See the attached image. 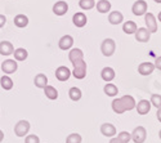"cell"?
Wrapping results in <instances>:
<instances>
[{
	"instance_id": "1",
	"label": "cell",
	"mask_w": 161,
	"mask_h": 143,
	"mask_svg": "<svg viewBox=\"0 0 161 143\" xmlns=\"http://www.w3.org/2000/svg\"><path fill=\"white\" fill-rule=\"evenodd\" d=\"M137 102L131 96H124L121 98H116L112 101V110L115 113L121 115L126 111H131L133 108H136Z\"/></svg>"
},
{
	"instance_id": "2",
	"label": "cell",
	"mask_w": 161,
	"mask_h": 143,
	"mask_svg": "<svg viewBox=\"0 0 161 143\" xmlns=\"http://www.w3.org/2000/svg\"><path fill=\"white\" fill-rule=\"evenodd\" d=\"M72 66H74L72 75L77 80H83L86 76V62H84V59H79L72 62Z\"/></svg>"
},
{
	"instance_id": "3",
	"label": "cell",
	"mask_w": 161,
	"mask_h": 143,
	"mask_svg": "<svg viewBox=\"0 0 161 143\" xmlns=\"http://www.w3.org/2000/svg\"><path fill=\"white\" fill-rule=\"evenodd\" d=\"M115 50H116V43H115L114 39L107 37V39H104V40L102 41V44H101V52H102V54L104 57L114 56Z\"/></svg>"
},
{
	"instance_id": "4",
	"label": "cell",
	"mask_w": 161,
	"mask_h": 143,
	"mask_svg": "<svg viewBox=\"0 0 161 143\" xmlns=\"http://www.w3.org/2000/svg\"><path fill=\"white\" fill-rule=\"evenodd\" d=\"M30 132V123L27 120H19L14 125V134L17 137H26Z\"/></svg>"
},
{
	"instance_id": "5",
	"label": "cell",
	"mask_w": 161,
	"mask_h": 143,
	"mask_svg": "<svg viewBox=\"0 0 161 143\" xmlns=\"http://www.w3.org/2000/svg\"><path fill=\"white\" fill-rule=\"evenodd\" d=\"M147 138V130L144 126H137L131 133V140L134 143H144Z\"/></svg>"
},
{
	"instance_id": "6",
	"label": "cell",
	"mask_w": 161,
	"mask_h": 143,
	"mask_svg": "<svg viewBox=\"0 0 161 143\" xmlns=\"http://www.w3.org/2000/svg\"><path fill=\"white\" fill-rule=\"evenodd\" d=\"M0 69L3 70V72L5 75H10V74H14L18 69V64L16 59H5L4 62H2L0 64Z\"/></svg>"
},
{
	"instance_id": "7",
	"label": "cell",
	"mask_w": 161,
	"mask_h": 143,
	"mask_svg": "<svg viewBox=\"0 0 161 143\" xmlns=\"http://www.w3.org/2000/svg\"><path fill=\"white\" fill-rule=\"evenodd\" d=\"M147 9H148V5L144 0H137L136 3L133 4L131 7V10H133V14L134 16H144L147 13Z\"/></svg>"
},
{
	"instance_id": "8",
	"label": "cell",
	"mask_w": 161,
	"mask_h": 143,
	"mask_svg": "<svg viewBox=\"0 0 161 143\" xmlns=\"http://www.w3.org/2000/svg\"><path fill=\"white\" fill-rule=\"evenodd\" d=\"M144 22H146V29L148 30L151 34L157 31V21L156 17L152 13H146L144 14Z\"/></svg>"
},
{
	"instance_id": "9",
	"label": "cell",
	"mask_w": 161,
	"mask_h": 143,
	"mask_svg": "<svg viewBox=\"0 0 161 143\" xmlns=\"http://www.w3.org/2000/svg\"><path fill=\"white\" fill-rule=\"evenodd\" d=\"M101 133H102L104 137H107V138H112V137L116 135L117 130H116V126H115L114 124H111V123H104V124L101 125Z\"/></svg>"
},
{
	"instance_id": "10",
	"label": "cell",
	"mask_w": 161,
	"mask_h": 143,
	"mask_svg": "<svg viewBox=\"0 0 161 143\" xmlns=\"http://www.w3.org/2000/svg\"><path fill=\"white\" fill-rule=\"evenodd\" d=\"M134 36H136V40L137 41H139V43H147L151 39V32L147 30L146 27H141V29H137Z\"/></svg>"
},
{
	"instance_id": "11",
	"label": "cell",
	"mask_w": 161,
	"mask_h": 143,
	"mask_svg": "<svg viewBox=\"0 0 161 143\" xmlns=\"http://www.w3.org/2000/svg\"><path fill=\"white\" fill-rule=\"evenodd\" d=\"M70 76H71V71H70L69 67L59 66L56 70V77H57V80H59V81H67L70 79Z\"/></svg>"
},
{
	"instance_id": "12",
	"label": "cell",
	"mask_w": 161,
	"mask_h": 143,
	"mask_svg": "<svg viewBox=\"0 0 161 143\" xmlns=\"http://www.w3.org/2000/svg\"><path fill=\"white\" fill-rule=\"evenodd\" d=\"M67 12H69V4L63 2V0H59V2H57L53 5V13L56 16H64Z\"/></svg>"
},
{
	"instance_id": "13",
	"label": "cell",
	"mask_w": 161,
	"mask_h": 143,
	"mask_svg": "<svg viewBox=\"0 0 161 143\" xmlns=\"http://www.w3.org/2000/svg\"><path fill=\"white\" fill-rule=\"evenodd\" d=\"M136 110L139 115H147L151 111V102L147 99H141L136 105Z\"/></svg>"
},
{
	"instance_id": "14",
	"label": "cell",
	"mask_w": 161,
	"mask_h": 143,
	"mask_svg": "<svg viewBox=\"0 0 161 143\" xmlns=\"http://www.w3.org/2000/svg\"><path fill=\"white\" fill-rule=\"evenodd\" d=\"M74 45V37L71 35H64L59 39V41H58V47L59 49L62 50H69L71 49Z\"/></svg>"
},
{
	"instance_id": "15",
	"label": "cell",
	"mask_w": 161,
	"mask_h": 143,
	"mask_svg": "<svg viewBox=\"0 0 161 143\" xmlns=\"http://www.w3.org/2000/svg\"><path fill=\"white\" fill-rule=\"evenodd\" d=\"M155 71V64L151 62H142L138 66V72L142 76H148Z\"/></svg>"
},
{
	"instance_id": "16",
	"label": "cell",
	"mask_w": 161,
	"mask_h": 143,
	"mask_svg": "<svg viewBox=\"0 0 161 143\" xmlns=\"http://www.w3.org/2000/svg\"><path fill=\"white\" fill-rule=\"evenodd\" d=\"M72 22H74V25L76 26V27L81 29V27H84V26L86 25L88 18H86V16L84 14L83 12H77V13H75L74 17H72Z\"/></svg>"
},
{
	"instance_id": "17",
	"label": "cell",
	"mask_w": 161,
	"mask_h": 143,
	"mask_svg": "<svg viewBox=\"0 0 161 143\" xmlns=\"http://www.w3.org/2000/svg\"><path fill=\"white\" fill-rule=\"evenodd\" d=\"M13 52H14V47H13V44L10 41H7V40L0 41V54L2 56L8 57V56L13 54Z\"/></svg>"
},
{
	"instance_id": "18",
	"label": "cell",
	"mask_w": 161,
	"mask_h": 143,
	"mask_svg": "<svg viewBox=\"0 0 161 143\" xmlns=\"http://www.w3.org/2000/svg\"><path fill=\"white\" fill-rule=\"evenodd\" d=\"M115 70L112 67H104L102 71H101V77L106 81V83H111L114 79H115Z\"/></svg>"
},
{
	"instance_id": "19",
	"label": "cell",
	"mask_w": 161,
	"mask_h": 143,
	"mask_svg": "<svg viewBox=\"0 0 161 143\" xmlns=\"http://www.w3.org/2000/svg\"><path fill=\"white\" fill-rule=\"evenodd\" d=\"M123 21H124V16H123L121 12L115 10V12H111L108 14V22L111 25H120Z\"/></svg>"
},
{
	"instance_id": "20",
	"label": "cell",
	"mask_w": 161,
	"mask_h": 143,
	"mask_svg": "<svg viewBox=\"0 0 161 143\" xmlns=\"http://www.w3.org/2000/svg\"><path fill=\"white\" fill-rule=\"evenodd\" d=\"M34 84L36 88H40V89H44L47 85H48V77L45 74H37L34 79Z\"/></svg>"
},
{
	"instance_id": "21",
	"label": "cell",
	"mask_w": 161,
	"mask_h": 143,
	"mask_svg": "<svg viewBox=\"0 0 161 143\" xmlns=\"http://www.w3.org/2000/svg\"><path fill=\"white\" fill-rule=\"evenodd\" d=\"M44 94L48 99L50 101H56L58 98V90L54 88V86H52V85H47L44 88Z\"/></svg>"
},
{
	"instance_id": "22",
	"label": "cell",
	"mask_w": 161,
	"mask_h": 143,
	"mask_svg": "<svg viewBox=\"0 0 161 143\" xmlns=\"http://www.w3.org/2000/svg\"><path fill=\"white\" fill-rule=\"evenodd\" d=\"M69 59L72 62L75 61H79V59H84V53H83V50L81 49H79V48H74L70 50V53H69Z\"/></svg>"
},
{
	"instance_id": "23",
	"label": "cell",
	"mask_w": 161,
	"mask_h": 143,
	"mask_svg": "<svg viewBox=\"0 0 161 143\" xmlns=\"http://www.w3.org/2000/svg\"><path fill=\"white\" fill-rule=\"evenodd\" d=\"M103 92H104L106 96H108V97H116L117 93H119V89H117V86L115 84L107 83L104 85V88H103Z\"/></svg>"
},
{
	"instance_id": "24",
	"label": "cell",
	"mask_w": 161,
	"mask_h": 143,
	"mask_svg": "<svg viewBox=\"0 0 161 143\" xmlns=\"http://www.w3.org/2000/svg\"><path fill=\"white\" fill-rule=\"evenodd\" d=\"M96 7H97V10L99 13H102V14H104V13H108L111 10V3L108 2V0H99Z\"/></svg>"
},
{
	"instance_id": "25",
	"label": "cell",
	"mask_w": 161,
	"mask_h": 143,
	"mask_svg": "<svg viewBox=\"0 0 161 143\" xmlns=\"http://www.w3.org/2000/svg\"><path fill=\"white\" fill-rule=\"evenodd\" d=\"M13 22H14V25L17 26V27L23 29V27H26V26L29 25V18H27V16H25V14H17L14 17V19H13Z\"/></svg>"
},
{
	"instance_id": "26",
	"label": "cell",
	"mask_w": 161,
	"mask_h": 143,
	"mask_svg": "<svg viewBox=\"0 0 161 143\" xmlns=\"http://www.w3.org/2000/svg\"><path fill=\"white\" fill-rule=\"evenodd\" d=\"M13 56H14V59L21 62V61H25L26 58L29 57V53L27 50H26L25 48H18V49H14V52H13Z\"/></svg>"
},
{
	"instance_id": "27",
	"label": "cell",
	"mask_w": 161,
	"mask_h": 143,
	"mask_svg": "<svg viewBox=\"0 0 161 143\" xmlns=\"http://www.w3.org/2000/svg\"><path fill=\"white\" fill-rule=\"evenodd\" d=\"M137 29H138V27H137V23L133 22V21H126V22L123 25V31H124L125 34H128V35L136 34Z\"/></svg>"
},
{
	"instance_id": "28",
	"label": "cell",
	"mask_w": 161,
	"mask_h": 143,
	"mask_svg": "<svg viewBox=\"0 0 161 143\" xmlns=\"http://www.w3.org/2000/svg\"><path fill=\"white\" fill-rule=\"evenodd\" d=\"M0 85H2V88L4 90H10L13 88V85H14V83H13V80L8 75H4V76L0 77Z\"/></svg>"
},
{
	"instance_id": "29",
	"label": "cell",
	"mask_w": 161,
	"mask_h": 143,
	"mask_svg": "<svg viewBox=\"0 0 161 143\" xmlns=\"http://www.w3.org/2000/svg\"><path fill=\"white\" fill-rule=\"evenodd\" d=\"M81 96H83L81 90H80L79 88H76V86H72V88L69 90V97H70V99L74 101V102L80 101V99H81Z\"/></svg>"
},
{
	"instance_id": "30",
	"label": "cell",
	"mask_w": 161,
	"mask_h": 143,
	"mask_svg": "<svg viewBox=\"0 0 161 143\" xmlns=\"http://www.w3.org/2000/svg\"><path fill=\"white\" fill-rule=\"evenodd\" d=\"M79 7L83 10H90L96 7L94 0H79Z\"/></svg>"
},
{
	"instance_id": "31",
	"label": "cell",
	"mask_w": 161,
	"mask_h": 143,
	"mask_svg": "<svg viewBox=\"0 0 161 143\" xmlns=\"http://www.w3.org/2000/svg\"><path fill=\"white\" fill-rule=\"evenodd\" d=\"M81 140L83 138L79 133H71L66 138V143H81Z\"/></svg>"
},
{
	"instance_id": "32",
	"label": "cell",
	"mask_w": 161,
	"mask_h": 143,
	"mask_svg": "<svg viewBox=\"0 0 161 143\" xmlns=\"http://www.w3.org/2000/svg\"><path fill=\"white\" fill-rule=\"evenodd\" d=\"M150 102H151V106L156 107L157 110L161 108V96L160 94H152Z\"/></svg>"
},
{
	"instance_id": "33",
	"label": "cell",
	"mask_w": 161,
	"mask_h": 143,
	"mask_svg": "<svg viewBox=\"0 0 161 143\" xmlns=\"http://www.w3.org/2000/svg\"><path fill=\"white\" fill-rule=\"evenodd\" d=\"M117 138L121 140L123 143H129V142L131 140V134L128 133V132H120V133L117 134Z\"/></svg>"
},
{
	"instance_id": "34",
	"label": "cell",
	"mask_w": 161,
	"mask_h": 143,
	"mask_svg": "<svg viewBox=\"0 0 161 143\" xmlns=\"http://www.w3.org/2000/svg\"><path fill=\"white\" fill-rule=\"evenodd\" d=\"M25 143H40V139L37 135L35 134H30V135H26L25 138Z\"/></svg>"
},
{
	"instance_id": "35",
	"label": "cell",
	"mask_w": 161,
	"mask_h": 143,
	"mask_svg": "<svg viewBox=\"0 0 161 143\" xmlns=\"http://www.w3.org/2000/svg\"><path fill=\"white\" fill-rule=\"evenodd\" d=\"M155 69H157V70H160L161 71V56L160 57H157L156 58V61H155Z\"/></svg>"
},
{
	"instance_id": "36",
	"label": "cell",
	"mask_w": 161,
	"mask_h": 143,
	"mask_svg": "<svg viewBox=\"0 0 161 143\" xmlns=\"http://www.w3.org/2000/svg\"><path fill=\"white\" fill-rule=\"evenodd\" d=\"M5 23H7V17L4 14H0V29L4 27Z\"/></svg>"
},
{
	"instance_id": "37",
	"label": "cell",
	"mask_w": 161,
	"mask_h": 143,
	"mask_svg": "<svg viewBox=\"0 0 161 143\" xmlns=\"http://www.w3.org/2000/svg\"><path fill=\"white\" fill-rule=\"evenodd\" d=\"M110 143H123V142L120 140V139H119L117 137H116V138H115V137H112V138L110 139Z\"/></svg>"
},
{
	"instance_id": "38",
	"label": "cell",
	"mask_w": 161,
	"mask_h": 143,
	"mask_svg": "<svg viewBox=\"0 0 161 143\" xmlns=\"http://www.w3.org/2000/svg\"><path fill=\"white\" fill-rule=\"evenodd\" d=\"M156 116H157V120L161 123V108H158V110H157V113H156Z\"/></svg>"
},
{
	"instance_id": "39",
	"label": "cell",
	"mask_w": 161,
	"mask_h": 143,
	"mask_svg": "<svg viewBox=\"0 0 161 143\" xmlns=\"http://www.w3.org/2000/svg\"><path fill=\"white\" fill-rule=\"evenodd\" d=\"M3 139H4V133L3 130H0V142H3Z\"/></svg>"
},
{
	"instance_id": "40",
	"label": "cell",
	"mask_w": 161,
	"mask_h": 143,
	"mask_svg": "<svg viewBox=\"0 0 161 143\" xmlns=\"http://www.w3.org/2000/svg\"><path fill=\"white\" fill-rule=\"evenodd\" d=\"M157 18H158V21H160V22H161V12H160V13H158V16H157Z\"/></svg>"
},
{
	"instance_id": "41",
	"label": "cell",
	"mask_w": 161,
	"mask_h": 143,
	"mask_svg": "<svg viewBox=\"0 0 161 143\" xmlns=\"http://www.w3.org/2000/svg\"><path fill=\"white\" fill-rule=\"evenodd\" d=\"M158 137H160V139H161V129H160V132H158Z\"/></svg>"
},
{
	"instance_id": "42",
	"label": "cell",
	"mask_w": 161,
	"mask_h": 143,
	"mask_svg": "<svg viewBox=\"0 0 161 143\" xmlns=\"http://www.w3.org/2000/svg\"><path fill=\"white\" fill-rule=\"evenodd\" d=\"M156 3H158V4H161V0H155Z\"/></svg>"
}]
</instances>
